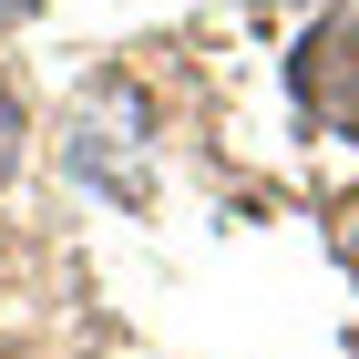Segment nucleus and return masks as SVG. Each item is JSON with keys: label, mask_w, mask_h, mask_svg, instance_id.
<instances>
[{"label": "nucleus", "mask_w": 359, "mask_h": 359, "mask_svg": "<svg viewBox=\"0 0 359 359\" xmlns=\"http://www.w3.org/2000/svg\"><path fill=\"white\" fill-rule=\"evenodd\" d=\"M11 165H21V93L0 83V175H11Z\"/></svg>", "instance_id": "obj_2"}, {"label": "nucleus", "mask_w": 359, "mask_h": 359, "mask_svg": "<svg viewBox=\"0 0 359 359\" xmlns=\"http://www.w3.org/2000/svg\"><path fill=\"white\" fill-rule=\"evenodd\" d=\"M298 103L318 113V134L359 144V21H329L318 41H298Z\"/></svg>", "instance_id": "obj_1"}]
</instances>
